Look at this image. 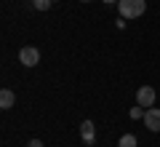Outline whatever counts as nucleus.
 <instances>
[{
	"mask_svg": "<svg viewBox=\"0 0 160 147\" xmlns=\"http://www.w3.org/2000/svg\"><path fill=\"white\" fill-rule=\"evenodd\" d=\"M118 11L123 19H139L147 11V0H118Z\"/></svg>",
	"mask_w": 160,
	"mask_h": 147,
	"instance_id": "1",
	"label": "nucleus"
},
{
	"mask_svg": "<svg viewBox=\"0 0 160 147\" xmlns=\"http://www.w3.org/2000/svg\"><path fill=\"white\" fill-rule=\"evenodd\" d=\"M19 64H24V67H38L40 64V51L35 45H24L22 51H19Z\"/></svg>",
	"mask_w": 160,
	"mask_h": 147,
	"instance_id": "2",
	"label": "nucleus"
},
{
	"mask_svg": "<svg viewBox=\"0 0 160 147\" xmlns=\"http://www.w3.org/2000/svg\"><path fill=\"white\" fill-rule=\"evenodd\" d=\"M155 99H158V94H155L152 86H142V88L136 91V102L142 104V107H152Z\"/></svg>",
	"mask_w": 160,
	"mask_h": 147,
	"instance_id": "3",
	"label": "nucleus"
},
{
	"mask_svg": "<svg viewBox=\"0 0 160 147\" xmlns=\"http://www.w3.org/2000/svg\"><path fill=\"white\" fill-rule=\"evenodd\" d=\"M144 126L149 131H160V107H147L144 113Z\"/></svg>",
	"mask_w": 160,
	"mask_h": 147,
	"instance_id": "4",
	"label": "nucleus"
},
{
	"mask_svg": "<svg viewBox=\"0 0 160 147\" xmlns=\"http://www.w3.org/2000/svg\"><path fill=\"white\" fill-rule=\"evenodd\" d=\"M80 136H83L86 144H93L96 142V126H93V120H83L80 123Z\"/></svg>",
	"mask_w": 160,
	"mask_h": 147,
	"instance_id": "5",
	"label": "nucleus"
},
{
	"mask_svg": "<svg viewBox=\"0 0 160 147\" xmlns=\"http://www.w3.org/2000/svg\"><path fill=\"white\" fill-rule=\"evenodd\" d=\"M13 102H16V94H13L11 88H3V91H0V107H3V110H11Z\"/></svg>",
	"mask_w": 160,
	"mask_h": 147,
	"instance_id": "6",
	"label": "nucleus"
},
{
	"mask_svg": "<svg viewBox=\"0 0 160 147\" xmlns=\"http://www.w3.org/2000/svg\"><path fill=\"white\" fill-rule=\"evenodd\" d=\"M118 147H139L136 144V136H133V134H123L120 142H118Z\"/></svg>",
	"mask_w": 160,
	"mask_h": 147,
	"instance_id": "7",
	"label": "nucleus"
},
{
	"mask_svg": "<svg viewBox=\"0 0 160 147\" xmlns=\"http://www.w3.org/2000/svg\"><path fill=\"white\" fill-rule=\"evenodd\" d=\"M35 3V8H38V11H48V8L53 6V0H32Z\"/></svg>",
	"mask_w": 160,
	"mask_h": 147,
	"instance_id": "8",
	"label": "nucleus"
},
{
	"mask_svg": "<svg viewBox=\"0 0 160 147\" xmlns=\"http://www.w3.org/2000/svg\"><path fill=\"white\" fill-rule=\"evenodd\" d=\"M144 113H147V110H142V104H139V107H133V110H131V118H133V120H139V118H144Z\"/></svg>",
	"mask_w": 160,
	"mask_h": 147,
	"instance_id": "9",
	"label": "nucleus"
},
{
	"mask_svg": "<svg viewBox=\"0 0 160 147\" xmlns=\"http://www.w3.org/2000/svg\"><path fill=\"white\" fill-rule=\"evenodd\" d=\"M27 147H43V142H40V139H29Z\"/></svg>",
	"mask_w": 160,
	"mask_h": 147,
	"instance_id": "10",
	"label": "nucleus"
},
{
	"mask_svg": "<svg viewBox=\"0 0 160 147\" xmlns=\"http://www.w3.org/2000/svg\"><path fill=\"white\" fill-rule=\"evenodd\" d=\"M104 3H118V0H104Z\"/></svg>",
	"mask_w": 160,
	"mask_h": 147,
	"instance_id": "11",
	"label": "nucleus"
},
{
	"mask_svg": "<svg viewBox=\"0 0 160 147\" xmlns=\"http://www.w3.org/2000/svg\"><path fill=\"white\" fill-rule=\"evenodd\" d=\"M80 3H91V0H80Z\"/></svg>",
	"mask_w": 160,
	"mask_h": 147,
	"instance_id": "12",
	"label": "nucleus"
},
{
	"mask_svg": "<svg viewBox=\"0 0 160 147\" xmlns=\"http://www.w3.org/2000/svg\"><path fill=\"white\" fill-rule=\"evenodd\" d=\"M53 3H59V0H53Z\"/></svg>",
	"mask_w": 160,
	"mask_h": 147,
	"instance_id": "13",
	"label": "nucleus"
}]
</instances>
